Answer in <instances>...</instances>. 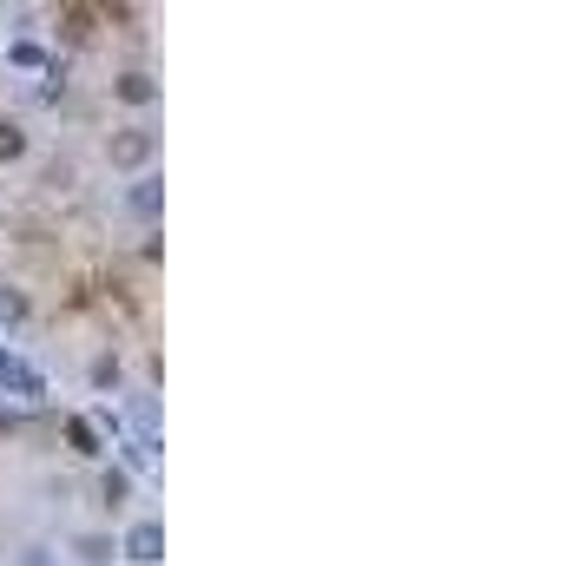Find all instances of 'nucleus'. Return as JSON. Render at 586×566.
<instances>
[{
	"instance_id": "1",
	"label": "nucleus",
	"mask_w": 586,
	"mask_h": 566,
	"mask_svg": "<svg viewBox=\"0 0 586 566\" xmlns=\"http://www.w3.org/2000/svg\"><path fill=\"white\" fill-rule=\"evenodd\" d=\"M119 560H132V566L165 560V527H159V520H132L126 540H119Z\"/></svg>"
},
{
	"instance_id": "2",
	"label": "nucleus",
	"mask_w": 586,
	"mask_h": 566,
	"mask_svg": "<svg viewBox=\"0 0 586 566\" xmlns=\"http://www.w3.org/2000/svg\"><path fill=\"white\" fill-rule=\"evenodd\" d=\"M0 389H14L20 402H40V395H47V376H40V369H27L14 349H0Z\"/></svg>"
},
{
	"instance_id": "3",
	"label": "nucleus",
	"mask_w": 586,
	"mask_h": 566,
	"mask_svg": "<svg viewBox=\"0 0 586 566\" xmlns=\"http://www.w3.org/2000/svg\"><path fill=\"white\" fill-rule=\"evenodd\" d=\"M126 211H132L139 224H152V218L165 211V178H159V172H139V178L126 185Z\"/></svg>"
},
{
	"instance_id": "4",
	"label": "nucleus",
	"mask_w": 586,
	"mask_h": 566,
	"mask_svg": "<svg viewBox=\"0 0 586 566\" xmlns=\"http://www.w3.org/2000/svg\"><path fill=\"white\" fill-rule=\"evenodd\" d=\"M152 145H159V139H152V132H139V126H132V132H119V139L106 145V158H112V165H119V172H139L145 158H152Z\"/></svg>"
},
{
	"instance_id": "5",
	"label": "nucleus",
	"mask_w": 586,
	"mask_h": 566,
	"mask_svg": "<svg viewBox=\"0 0 586 566\" xmlns=\"http://www.w3.org/2000/svg\"><path fill=\"white\" fill-rule=\"evenodd\" d=\"M66 547H73V560H80V566H112V560H119V540H112V534H73Z\"/></svg>"
},
{
	"instance_id": "6",
	"label": "nucleus",
	"mask_w": 586,
	"mask_h": 566,
	"mask_svg": "<svg viewBox=\"0 0 586 566\" xmlns=\"http://www.w3.org/2000/svg\"><path fill=\"white\" fill-rule=\"evenodd\" d=\"M66 448H73L80 461H99V455H106V441H99V428L86 422V415H66Z\"/></svg>"
},
{
	"instance_id": "7",
	"label": "nucleus",
	"mask_w": 586,
	"mask_h": 566,
	"mask_svg": "<svg viewBox=\"0 0 586 566\" xmlns=\"http://www.w3.org/2000/svg\"><path fill=\"white\" fill-rule=\"evenodd\" d=\"M132 428H139L132 441H145V448L159 455V402H152V395H132Z\"/></svg>"
},
{
	"instance_id": "8",
	"label": "nucleus",
	"mask_w": 586,
	"mask_h": 566,
	"mask_svg": "<svg viewBox=\"0 0 586 566\" xmlns=\"http://www.w3.org/2000/svg\"><path fill=\"white\" fill-rule=\"evenodd\" d=\"M112 93L126 99V106H152L159 86H152V73H119V79H112Z\"/></svg>"
},
{
	"instance_id": "9",
	"label": "nucleus",
	"mask_w": 586,
	"mask_h": 566,
	"mask_svg": "<svg viewBox=\"0 0 586 566\" xmlns=\"http://www.w3.org/2000/svg\"><path fill=\"white\" fill-rule=\"evenodd\" d=\"M126 494H132V474H126V468H106V474H99V501H112V507H119Z\"/></svg>"
},
{
	"instance_id": "10",
	"label": "nucleus",
	"mask_w": 586,
	"mask_h": 566,
	"mask_svg": "<svg viewBox=\"0 0 586 566\" xmlns=\"http://www.w3.org/2000/svg\"><path fill=\"white\" fill-rule=\"evenodd\" d=\"M0 158H27V126L0 119Z\"/></svg>"
},
{
	"instance_id": "11",
	"label": "nucleus",
	"mask_w": 586,
	"mask_h": 566,
	"mask_svg": "<svg viewBox=\"0 0 586 566\" xmlns=\"http://www.w3.org/2000/svg\"><path fill=\"white\" fill-rule=\"evenodd\" d=\"M7 60H14V66H27V73H33V66H47V53L33 47V40H14V47H7Z\"/></svg>"
},
{
	"instance_id": "12",
	"label": "nucleus",
	"mask_w": 586,
	"mask_h": 566,
	"mask_svg": "<svg viewBox=\"0 0 586 566\" xmlns=\"http://www.w3.org/2000/svg\"><path fill=\"white\" fill-rule=\"evenodd\" d=\"M0 323H27V297L20 290H0Z\"/></svg>"
},
{
	"instance_id": "13",
	"label": "nucleus",
	"mask_w": 586,
	"mask_h": 566,
	"mask_svg": "<svg viewBox=\"0 0 586 566\" xmlns=\"http://www.w3.org/2000/svg\"><path fill=\"white\" fill-rule=\"evenodd\" d=\"M112 382H119V356H99L93 362V389H112Z\"/></svg>"
},
{
	"instance_id": "14",
	"label": "nucleus",
	"mask_w": 586,
	"mask_h": 566,
	"mask_svg": "<svg viewBox=\"0 0 586 566\" xmlns=\"http://www.w3.org/2000/svg\"><path fill=\"white\" fill-rule=\"evenodd\" d=\"M0 428H7V409H0Z\"/></svg>"
}]
</instances>
